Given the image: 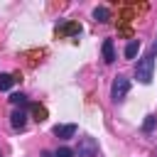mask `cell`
Wrapping results in <instances>:
<instances>
[{
  "label": "cell",
  "mask_w": 157,
  "mask_h": 157,
  "mask_svg": "<svg viewBox=\"0 0 157 157\" xmlns=\"http://www.w3.org/2000/svg\"><path fill=\"white\" fill-rule=\"evenodd\" d=\"M54 135H56V137L69 140V137H74V135H76V125H74V123H69V125H54Z\"/></svg>",
  "instance_id": "5b68a950"
},
{
  "label": "cell",
  "mask_w": 157,
  "mask_h": 157,
  "mask_svg": "<svg viewBox=\"0 0 157 157\" xmlns=\"http://www.w3.org/2000/svg\"><path fill=\"white\" fill-rule=\"evenodd\" d=\"M137 49H140V42H137V39L128 42V47H125V56H128V59H132V56L137 54Z\"/></svg>",
  "instance_id": "30bf717a"
},
{
  "label": "cell",
  "mask_w": 157,
  "mask_h": 157,
  "mask_svg": "<svg viewBox=\"0 0 157 157\" xmlns=\"http://www.w3.org/2000/svg\"><path fill=\"white\" fill-rule=\"evenodd\" d=\"M103 59H105V64H113V61H115V49H113V39H105V42H103Z\"/></svg>",
  "instance_id": "8992f818"
},
{
  "label": "cell",
  "mask_w": 157,
  "mask_h": 157,
  "mask_svg": "<svg viewBox=\"0 0 157 157\" xmlns=\"http://www.w3.org/2000/svg\"><path fill=\"white\" fill-rule=\"evenodd\" d=\"M135 76H137L140 83H150L152 81V76H155V54H150V52L142 54V59L135 66Z\"/></svg>",
  "instance_id": "6da1fadb"
},
{
  "label": "cell",
  "mask_w": 157,
  "mask_h": 157,
  "mask_svg": "<svg viewBox=\"0 0 157 157\" xmlns=\"http://www.w3.org/2000/svg\"><path fill=\"white\" fill-rule=\"evenodd\" d=\"M10 103L17 105V108H27V105H29V101H27L25 93H12V96H10Z\"/></svg>",
  "instance_id": "52a82bcc"
},
{
  "label": "cell",
  "mask_w": 157,
  "mask_h": 157,
  "mask_svg": "<svg viewBox=\"0 0 157 157\" xmlns=\"http://www.w3.org/2000/svg\"><path fill=\"white\" fill-rule=\"evenodd\" d=\"M15 83V76L12 74H0V91H10Z\"/></svg>",
  "instance_id": "ba28073f"
},
{
  "label": "cell",
  "mask_w": 157,
  "mask_h": 157,
  "mask_svg": "<svg viewBox=\"0 0 157 157\" xmlns=\"http://www.w3.org/2000/svg\"><path fill=\"white\" fill-rule=\"evenodd\" d=\"M54 157H74V150H69V147H59V150L54 152Z\"/></svg>",
  "instance_id": "7c38bea8"
},
{
  "label": "cell",
  "mask_w": 157,
  "mask_h": 157,
  "mask_svg": "<svg viewBox=\"0 0 157 157\" xmlns=\"http://www.w3.org/2000/svg\"><path fill=\"white\" fill-rule=\"evenodd\" d=\"M10 123H12V128H15V130H22V128L27 125V113H25L22 108H17V110L10 115Z\"/></svg>",
  "instance_id": "277c9868"
},
{
  "label": "cell",
  "mask_w": 157,
  "mask_h": 157,
  "mask_svg": "<svg viewBox=\"0 0 157 157\" xmlns=\"http://www.w3.org/2000/svg\"><path fill=\"white\" fill-rule=\"evenodd\" d=\"M76 155L78 157H98V142L93 137H81L78 147H76Z\"/></svg>",
  "instance_id": "3957f363"
},
{
  "label": "cell",
  "mask_w": 157,
  "mask_h": 157,
  "mask_svg": "<svg viewBox=\"0 0 157 157\" xmlns=\"http://www.w3.org/2000/svg\"><path fill=\"white\" fill-rule=\"evenodd\" d=\"M128 91H130V81H128L125 76H118V78L113 81V86H110V98H113L115 103H120V101L128 96Z\"/></svg>",
  "instance_id": "7a4b0ae2"
},
{
  "label": "cell",
  "mask_w": 157,
  "mask_h": 157,
  "mask_svg": "<svg viewBox=\"0 0 157 157\" xmlns=\"http://www.w3.org/2000/svg\"><path fill=\"white\" fill-rule=\"evenodd\" d=\"M155 123H157V118H155V115H147L145 123H142V130H145V132H152V130H155Z\"/></svg>",
  "instance_id": "8fae6325"
},
{
  "label": "cell",
  "mask_w": 157,
  "mask_h": 157,
  "mask_svg": "<svg viewBox=\"0 0 157 157\" xmlns=\"http://www.w3.org/2000/svg\"><path fill=\"white\" fill-rule=\"evenodd\" d=\"M93 17H96L98 22H108V20H110V12H108V7H96V10H93Z\"/></svg>",
  "instance_id": "9c48e42d"
}]
</instances>
